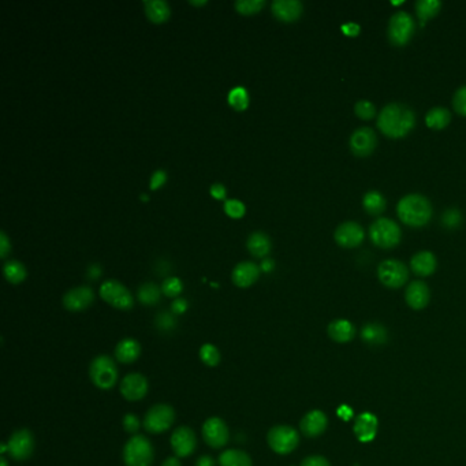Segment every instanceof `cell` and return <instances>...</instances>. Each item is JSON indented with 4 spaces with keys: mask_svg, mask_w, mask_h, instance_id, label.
Returning a JSON list of instances; mask_svg holds the SVG:
<instances>
[{
    "mask_svg": "<svg viewBox=\"0 0 466 466\" xmlns=\"http://www.w3.org/2000/svg\"><path fill=\"white\" fill-rule=\"evenodd\" d=\"M416 125V115L410 107L402 103L387 104L377 116L379 130L390 138L407 136Z\"/></svg>",
    "mask_w": 466,
    "mask_h": 466,
    "instance_id": "obj_1",
    "label": "cell"
},
{
    "mask_svg": "<svg viewBox=\"0 0 466 466\" xmlns=\"http://www.w3.org/2000/svg\"><path fill=\"white\" fill-rule=\"evenodd\" d=\"M396 213L402 223L410 227H421L432 218V204L425 195L412 193L399 200Z\"/></svg>",
    "mask_w": 466,
    "mask_h": 466,
    "instance_id": "obj_2",
    "label": "cell"
},
{
    "mask_svg": "<svg viewBox=\"0 0 466 466\" xmlns=\"http://www.w3.org/2000/svg\"><path fill=\"white\" fill-rule=\"evenodd\" d=\"M123 463L126 466H151L153 463V447L142 435L131 436L123 447Z\"/></svg>",
    "mask_w": 466,
    "mask_h": 466,
    "instance_id": "obj_3",
    "label": "cell"
},
{
    "mask_svg": "<svg viewBox=\"0 0 466 466\" xmlns=\"http://www.w3.org/2000/svg\"><path fill=\"white\" fill-rule=\"evenodd\" d=\"M401 237L402 231L399 226L392 219L388 218L376 219L370 227V238L373 245L383 249L396 246L401 242Z\"/></svg>",
    "mask_w": 466,
    "mask_h": 466,
    "instance_id": "obj_4",
    "label": "cell"
},
{
    "mask_svg": "<svg viewBox=\"0 0 466 466\" xmlns=\"http://www.w3.org/2000/svg\"><path fill=\"white\" fill-rule=\"evenodd\" d=\"M414 21L412 15L406 11H396L392 14L388 22L387 36L391 44L396 47L406 45L414 34Z\"/></svg>",
    "mask_w": 466,
    "mask_h": 466,
    "instance_id": "obj_5",
    "label": "cell"
},
{
    "mask_svg": "<svg viewBox=\"0 0 466 466\" xmlns=\"http://www.w3.org/2000/svg\"><path fill=\"white\" fill-rule=\"evenodd\" d=\"M89 376L100 390H109L118 381V368L115 361L105 354L97 356L89 367Z\"/></svg>",
    "mask_w": 466,
    "mask_h": 466,
    "instance_id": "obj_6",
    "label": "cell"
},
{
    "mask_svg": "<svg viewBox=\"0 0 466 466\" xmlns=\"http://www.w3.org/2000/svg\"><path fill=\"white\" fill-rule=\"evenodd\" d=\"M176 421V410L166 403L152 406L144 417V428L151 434H162L167 431Z\"/></svg>",
    "mask_w": 466,
    "mask_h": 466,
    "instance_id": "obj_7",
    "label": "cell"
},
{
    "mask_svg": "<svg viewBox=\"0 0 466 466\" xmlns=\"http://www.w3.org/2000/svg\"><path fill=\"white\" fill-rule=\"evenodd\" d=\"M267 441L277 454L284 456L297 449L299 436L298 432L288 425H277L270 430Z\"/></svg>",
    "mask_w": 466,
    "mask_h": 466,
    "instance_id": "obj_8",
    "label": "cell"
},
{
    "mask_svg": "<svg viewBox=\"0 0 466 466\" xmlns=\"http://www.w3.org/2000/svg\"><path fill=\"white\" fill-rule=\"evenodd\" d=\"M379 280L390 288H399L409 279L407 267L395 259H388L380 263L377 268Z\"/></svg>",
    "mask_w": 466,
    "mask_h": 466,
    "instance_id": "obj_9",
    "label": "cell"
},
{
    "mask_svg": "<svg viewBox=\"0 0 466 466\" xmlns=\"http://www.w3.org/2000/svg\"><path fill=\"white\" fill-rule=\"evenodd\" d=\"M101 298L116 309L129 310L133 308V297L130 291L118 280H105L100 287Z\"/></svg>",
    "mask_w": 466,
    "mask_h": 466,
    "instance_id": "obj_10",
    "label": "cell"
},
{
    "mask_svg": "<svg viewBox=\"0 0 466 466\" xmlns=\"http://www.w3.org/2000/svg\"><path fill=\"white\" fill-rule=\"evenodd\" d=\"M33 450H34V438L29 430L15 431L7 442V452L15 461H25L30 458Z\"/></svg>",
    "mask_w": 466,
    "mask_h": 466,
    "instance_id": "obj_11",
    "label": "cell"
},
{
    "mask_svg": "<svg viewBox=\"0 0 466 466\" xmlns=\"http://www.w3.org/2000/svg\"><path fill=\"white\" fill-rule=\"evenodd\" d=\"M202 438L205 443L212 449H220L227 445L230 432L222 419L211 417L202 425Z\"/></svg>",
    "mask_w": 466,
    "mask_h": 466,
    "instance_id": "obj_12",
    "label": "cell"
},
{
    "mask_svg": "<svg viewBox=\"0 0 466 466\" xmlns=\"http://www.w3.org/2000/svg\"><path fill=\"white\" fill-rule=\"evenodd\" d=\"M377 147V136L371 127H360L353 131L350 137V149L353 155L359 158H367L372 155Z\"/></svg>",
    "mask_w": 466,
    "mask_h": 466,
    "instance_id": "obj_13",
    "label": "cell"
},
{
    "mask_svg": "<svg viewBox=\"0 0 466 466\" xmlns=\"http://www.w3.org/2000/svg\"><path fill=\"white\" fill-rule=\"evenodd\" d=\"M334 238L339 246L352 249L363 244L366 238V231L356 222H345L337 227Z\"/></svg>",
    "mask_w": 466,
    "mask_h": 466,
    "instance_id": "obj_14",
    "label": "cell"
},
{
    "mask_svg": "<svg viewBox=\"0 0 466 466\" xmlns=\"http://www.w3.org/2000/svg\"><path fill=\"white\" fill-rule=\"evenodd\" d=\"M148 392V381L141 373H129L120 381V394L131 402L142 399Z\"/></svg>",
    "mask_w": 466,
    "mask_h": 466,
    "instance_id": "obj_15",
    "label": "cell"
},
{
    "mask_svg": "<svg viewBox=\"0 0 466 466\" xmlns=\"http://www.w3.org/2000/svg\"><path fill=\"white\" fill-rule=\"evenodd\" d=\"M171 447L177 457H189L197 447L195 434L189 427H180L171 435Z\"/></svg>",
    "mask_w": 466,
    "mask_h": 466,
    "instance_id": "obj_16",
    "label": "cell"
},
{
    "mask_svg": "<svg viewBox=\"0 0 466 466\" xmlns=\"http://www.w3.org/2000/svg\"><path fill=\"white\" fill-rule=\"evenodd\" d=\"M94 294L92 288L87 286L76 287L69 290L63 297V305L70 312H81L89 308L94 302Z\"/></svg>",
    "mask_w": 466,
    "mask_h": 466,
    "instance_id": "obj_17",
    "label": "cell"
},
{
    "mask_svg": "<svg viewBox=\"0 0 466 466\" xmlns=\"http://www.w3.org/2000/svg\"><path fill=\"white\" fill-rule=\"evenodd\" d=\"M430 298H431L430 287L423 280H414L406 287L405 299H406V304L412 309H416V310L424 309L428 305Z\"/></svg>",
    "mask_w": 466,
    "mask_h": 466,
    "instance_id": "obj_18",
    "label": "cell"
},
{
    "mask_svg": "<svg viewBox=\"0 0 466 466\" xmlns=\"http://www.w3.org/2000/svg\"><path fill=\"white\" fill-rule=\"evenodd\" d=\"M327 424V416L321 410H312L304 416L299 423V428L305 436L316 438L326 431Z\"/></svg>",
    "mask_w": 466,
    "mask_h": 466,
    "instance_id": "obj_19",
    "label": "cell"
},
{
    "mask_svg": "<svg viewBox=\"0 0 466 466\" xmlns=\"http://www.w3.org/2000/svg\"><path fill=\"white\" fill-rule=\"evenodd\" d=\"M353 430L360 442H371L377 432V419L371 413H361L357 416Z\"/></svg>",
    "mask_w": 466,
    "mask_h": 466,
    "instance_id": "obj_20",
    "label": "cell"
},
{
    "mask_svg": "<svg viewBox=\"0 0 466 466\" xmlns=\"http://www.w3.org/2000/svg\"><path fill=\"white\" fill-rule=\"evenodd\" d=\"M436 257L432 252L421 251L417 252L410 260L412 271L419 277H430L436 270Z\"/></svg>",
    "mask_w": 466,
    "mask_h": 466,
    "instance_id": "obj_21",
    "label": "cell"
},
{
    "mask_svg": "<svg viewBox=\"0 0 466 466\" xmlns=\"http://www.w3.org/2000/svg\"><path fill=\"white\" fill-rule=\"evenodd\" d=\"M260 275V268L252 262H242L235 266L231 279L238 287H248L253 284Z\"/></svg>",
    "mask_w": 466,
    "mask_h": 466,
    "instance_id": "obj_22",
    "label": "cell"
},
{
    "mask_svg": "<svg viewBox=\"0 0 466 466\" xmlns=\"http://www.w3.org/2000/svg\"><path fill=\"white\" fill-rule=\"evenodd\" d=\"M302 3L299 0H275L273 3L274 15L284 22H293L302 14Z\"/></svg>",
    "mask_w": 466,
    "mask_h": 466,
    "instance_id": "obj_23",
    "label": "cell"
},
{
    "mask_svg": "<svg viewBox=\"0 0 466 466\" xmlns=\"http://www.w3.org/2000/svg\"><path fill=\"white\" fill-rule=\"evenodd\" d=\"M141 354V345L131 338H126L116 345L115 357L122 364L134 363Z\"/></svg>",
    "mask_w": 466,
    "mask_h": 466,
    "instance_id": "obj_24",
    "label": "cell"
},
{
    "mask_svg": "<svg viewBox=\"0 0 466 466\" xmlns=\"http://www.w3.org/2000/svg\"><path fill=\"white\" fill-rule=\"evenodd\" d=\"M328 335L338 343H346L356 337V327L349 320H334L328 326Z\"/></svg>",
    "mask_w": 466,
    "mask_h": 466,
    "instance_id": "obj_25",
    "label": "cell"
},
{
    "mask_svg": "<svg viewBox=\"0 0 466 466\" xmlns=\"http://www.w3.org/2000/svg\"><path fill=\"white\" fill-rule=\"evenodd\" d=\"M452 120V114L445 107H434L425 115V123L430 129L442 130L445 129Z\"/></svg>",
    "mask_w": 466,
    "mask_h": 466,
    "instance_id": "obj_26",
    "label": "cell"
},
{
    "mask_svg": "<svg viewBox=\"0 0 466 466\" xmlns=\"http://www.w3.org/2000/svg\"><path fill=\"white\" fill-rule=\"evenodd\" d=\"M361 338L366 343L371 346H379L384 345L387 342V331L381 324L377 323H370L363 327L361 331Z\"/></svg>",
    "mask_w": 466,
    "mask_h": 466,
    "instance_id": "obj_27",
    "label": "cell"
},
{
    "mask_svg": "<svg viewBox=\"0 0 466 466\" xmlns=\"http://www.w3.org/2000/svg\"><path fill=\"white\" fill-rule=\"evenodd\" d=\"M248 248L256 257H263L271 251V240L267 234L256 231L248 238Z\"/></svg>",
    "mask_w": 466,
    "mask_h": 466,
    "instance_id": "obj_28",
    "label": "cell"
},
{
    "mask_svg": "<svg viewBox=\"0 0 466 466\" xmlns=\"http://www.w3.org/2000/svg\"><path fill=\"white\" fill-rule=\"evenodd\" d=\"M144 4L148 18L156 23L166 21L170 15V7L165 0H147Z\"/></svg>",
    "mask_w": 466,
    "mask_h": 466,
    "instance_id": "obj_29",
    "label": "cell"
},
{
    "mask_svg": "<svg viewBox=\"0 0 466 466\" xmlns=\"http://www.w3.org/2000/svg\"><path fill=\"white\" fill-rule=\"evenodd\" d=\"M219 465L220 466H252V458L248 453L242 450H226L219 457Z\"/></svg>",
    "mask_w": 466,
    "mask_h": 466,
    "instance_id": "obj_30",
    "label": "cell"
},
{
    "mask_svg": "<svg viewBox=\"0 0 466 466\" xmlns=\"http://www.w3.org/2000/svg\"><path fill=\"white\" fill-rule=\"evenodd\" d=\"M363 205H364V209H366L370 215L377 216V215H380V213H383V212L385 211L387 201H385L384 195H383L380 191L371 190V191H368V193L364 194Z\"/></svg>",
    "mask_w": 466,
    "mask_h": 466,
    "instance_id": "obj_31",
    "label": "cell"
},
{
    "mask_svg": "<svg viewBox=\"0 0 466 466\" xmlns=\"http://www.w3.org/2000/svg\"><path fill=\"white\" fill-rule=\"evenodd\" d=\"M442 8V3L439 0H417L416 1V12L420 22L424 25L430 18L435 17Z\"/></svg>",
    "mask_w": 466,
    "mask_h": 466,
    "instance_id": "obj_32",
    "label": "cell"
},
{
    "mask_svg": "<svg viewBox=\"0 0 466 466\" xmlns=\"http://www.w3.org/2000/svg\"><path fill=\"white\" fill-rule=\"evenodd\" d=\"M3 273H4L6 279L8 280L10 283H14V284L22 282L26 277L25 267L22 266V263H19L17 260L7 262L3 267Z\"/></svg>",
    "mask_w": 466,
    "mask_h": 466,
    "instance_id": "obj_33",
    "label": "cell"
},
{
    "mask_svg": "<svg viewBox=\"0 0 466 466\" xmlns=\"http://www.w3.org/2000/svg\"><path fill=\"white\" fill-rule=\"evenodd\" d=\"M138 299L144 305H155L160 299V288L153 283H145L138 288Z\"/></svg>",
    "mask_w": 466,
    "mask_h": 466,
    "instance_id": "obj_34",
    "label": "cell"
},
{
    "mask_svg": "<svg viewBox=\"0 0 466 466\" xmlns=\"http://www.w3.org/2000/svg\"><path fill=\"white\" fill-rule=\"evenodd\" d=\"M200 359L208 367H216L220 363V353L216 346L205 343L200 349Z\"/></svg>",
    "mask_w": 466,
    "mask_h": 466,
    "instance_id": "obj_35",
    "label": "cell"
},
{
    "mask_svg": "<svg viewBox=\"0 0 466 466\" xmlns=\"http://www.w3.org/2000/svg\"><path fill=\"white\" fill-rule=\"evenodd\" d=\"M229 103L235 108V109H245L249 104V96L245 88L242 87H235L230 91L229 94Z\"/></svg>",
    "mask_w": 466,
    "mask_h": 466,
    "instance_id": "obj_36",
    "label": "cell"
},
{
    "mask_svg": "<svg viewBox=\"0 0 466 466\" xmlns=\"http://www.w3.org/2000/svg\"><path fill=\"white\" fill-rule=\"evenodd\" d=\"M354 114L364 120H371L376 116V105L370 100H360L354 105Z\"/></svg>",
    "mask_w": 466,
    "mask_h": 466,
    "instance_id": "obj_37",
    "label": "cell"
},
{
    "mask_svg": "<svg viewBox=\"0 0 466 466\" xmlns=\"http://www.w3.org/2000/svg\"><path fill=\"white\" fill-rule=\"evenodd\" d=\"M264 6V0H237L235 7L241 14L257 12Z\"/></svg>",
    "mask_w": 466,
    "mask_h": 466,
    "instance_id": "obj_38",
    "label": "cell"
},
{
    "mask_svg": "<svg viewBox=\"0 0 466 466\" xmlns=\"http://www.w3.org/2000/svg\"><path fill=\"white\" fill-rule=\"evenodd\" d=\"M162 290L167 297H177L182 291V282L178 278H167L163 282Z\"/></svg>",
    "mask_w": 466,
    "mask_h": 466,
    "instance_id": "obj_39",
    "label": "cell"
},
{
    "mask_svg": "<svg viewBox=\"0 0 466 466\" xmlns=\"http://www.w3.org/2000/svg\"><path fill=\"white\" fill-rule=\"evenodd\" d=\"M453 107L457 114L466 116V85L458 88L453 96Z\"/></svg>",
    "mask_w": 466,
    "mask_h": 466,
    "instance_id": "obj_40",
    "label": "cell"
},
{
    "mask_svg": "<svg viewBox=\"0 0 466 466\" xmlns=\"http://www.w3.org/2000/svg\"><path fill=\"white\" fill-rule=\"evenodd\" d=\"M224 211L231 218H241L245 213V205L238 200H227L224 204Z\"/></svg>",
    "mask_w": 466,
    "mask_h": 466,
    "instance_id": "obj_41",
    "label": "cell"
},
{
    "mask_svg": "<svg viewBox=\"0 0 466 466\" xmlns=\"http://www.w3.org/2000/svg\"><path fill=\"white\" fill-rule=\"evenodd\" d=\"M176 319L171 313L169 312H162L158 317H156V326L162 330V331H170L176 327Z\"/></svg>",
    "mask_w": 466,
    "mask_h": 466,
    "instance_id": "obj_42",
    "label": "cell"
},
{
    "mask_svg": "<svg viewBox=\"0 0 466 466\" xmlns=\"http://www.w3.org/2000/svg\"><path fill=\"white\" fill-rule=\"evenodd\" d=\"M140 427H141V423H140V419L136 414L129 413L123 417V428H125L126 432L134 435V434L138 432Z\"/></svg>",
    "mask_w": 466,
    "mask_h": 466,
    "instance_id": "obj_43",
    "label": "cell"
},
{
    "mask_svg": "<svg viewBox=\"0 0 466 466\" xmlns=\"http://www.w3.org/2000/svg\"><path fill=\"white\" fill-rule=\"evenodd\" d=\"M461 216H460V212L457 209H449L446 213H445V224H447L449 227H456L460 222Z\"/></svg>",
    "mask_w": 466,
    "mask_h": 466,
    "instance_id": "obj_44",
    "label": "cell"
},
{
    "mask_svg": "<svg viewBox=\"0 0 466 466\" xmlns=\"http://www.w3.org/2000/svg\"><path fill=\"white\" fill-rule=\"evenodd\" d=\"M301 466H331L330 463L320 456H310L302 461Z\"/></svg>",
    "mask_w": 466,
    "mask_h": 466,
    "instance_id": "obj_45",
    "label": "cell"
},
{
    "mask_svg": "<svg viewBox=\"0 0 466 466\" xmlns=\"http://www.w3.org/2000/svg\"><path fill=\"white\" fill-rule=\"evenodd\" d=\"M166 181V171L163 170H158L152 174L151 177V189H158L162 187V184Z\"/></svg>",
    "mask_w": 466,
    "mask_h": 466,
    "instance_id": "obj_46",
    "label": "cell"
},
{
    "mask_svg": "<svg viewBox=\"0 0 466 466\" xmlns=\"http://www.w3.org/2000/svg\"><path fill=\"white\" fill-rule=\"evenodd\" d=\"M187 302L184 298H176V301H173L171 304V312L174 315H182L184 312H187Z\"/></svg>",
    "mask_w": 466,
    "mask_h": 466,
    "instance_id": "obj_47",
    "label": "cell"
},
{
    "mask_svg": "<svg viewBox=\"0 0 466 466\" xmlns=\"http://www.w3.org/2000/svg\"><path fill=\"white\" fill-rule=\"evenodd\" d=\"M360 29H361L360 25H357V23H354V22H349V23H346V25L342 26L343 33L348 34V36H357V34L360 33Z\"/></svg>",
    "mask_w": 466,
    "mask_h": 466,
    "instance_id": "obj_48",
    "label": "cell"
},
{
    "mask_svg": "<svg viewBox=\"0 0 466 466\" xmlns=\"http://www.w3.org/2000/svg\"><path fill=\"white\" fill-rule=\"evenodd\" d=\"M10 251V242H8V238L7 235L1 231L0 233V256L1 257H6L7 253Z\"/></svg>",
    "mask_w": 466,
    "mask_h": 466,
    "instance_id": "obj_49",
    "label": "cell"
},
{
    "mask_svg": "<svg viewBox=\"0 0 466 466\" xmlns=\"http://www.w3.org/2000/svg\"><path fill=\"white\" fill-rule=\"evenodd\" d=\"M211 194L218 198V200H222L226 197V187H223L222 184H215L211 187Z\"/></svg>",
    "mask_w": 466,
    "mask_h": 466,
    "instance_id": "obj_50",
    "label": "cell"
},
{
    "mask_svg": "<svg viewBox=\"0 0 466 466\" xmlns=\"http://www.w3.org/2000/svg\"><path fill=\"white\" fill-rule=\"evenodd\" d=\"M195 466H216V463L209 456H202L195 461Z\"/></svg>",
    "mask_w": 466,
    "mask_h": 466,
    "instance_id": "obj_51",
    "label": "cell"
},
{
    "mask_svg": "<svg viewBox=\"0 0 466 466\" xmlns=\"http://www.w3.org/2000/svg\"><path fill=\"white\" fill-rule=\"evenodd\" d=\"M264 273H270L273 268H274V260L271 259H266L263 263H262V267H260Z\"/></svg>",
    "mask_w": 466,
    "mask_h": 466,
    "instance_id": "obj_52",
    "label": "cell"
},
{
    "mask_svg": "<svg viewBox=\"0 0 466 466\" xmlns=\"http://www.w3.org/2000/svg\"><path fill=\"white\" fill-rule=\"evenodd\" d=\"M162 466H182L181 465V463H180V460L177 458V457H170V458H167L165 463H163V465Z\"/></svg>",
    "mask_w": 466,
    "mask_h": 466,
    "instance_id": "obj_53",
    "label": "cell"
},
{
    "mask_svg": "<svg viewBox=\"0 0 466 466\" xmlns=\"http://www.w3.org/2000/svg\"><path fill=\"white\" fill-rule=\"evenodd\" d=\"M0 466H8V464H7V461H6V458H4V457H1V458H0Z\"/></svg>",
    "mask_w": 466,
    "mask_h": 466,
    "instance_id": "obj_54",
    "label": "cell"
},
{
    "mask_svg": "<svg viewBox=\"0 0 466 466\" xmlns=\"http://www.w3.org/2000/svg\"><path fill=\"white\" fill-rule=\"evenodd\" d=\"M191 3H193V4H204L205 1H193V0H191Z\"/></svg>",
    "mask_w": 466,
    "mask_h": 466,
    "instance_id": "obj_55",
    "label": "cell"
}]
</instances>
